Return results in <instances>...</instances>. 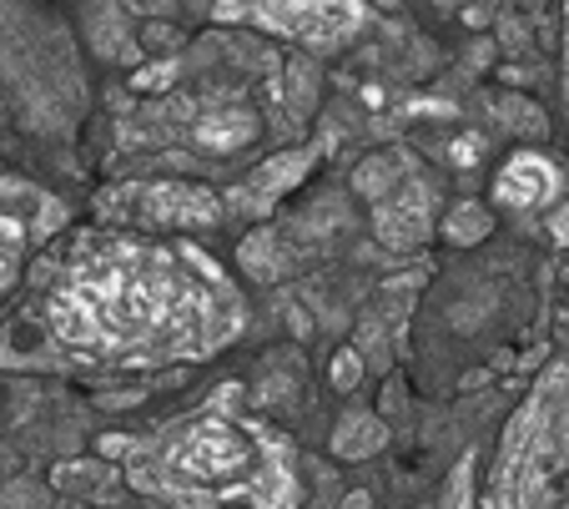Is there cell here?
<instances>
[{"mask_svg":"<svg viewBox=\"0 0 569 509\" xmlns=\"http://www.w3.org/2000/svg\"><path fill=\"white\" fill-rule=\"evenodd\" d=\"M559 81H565V101H569V0H565V46H559Z\"/></svg>","mask_w":569,"mask_h":509,"instance_id":"obj_10","label":"cell"},{"mask_svg":"<svg viewBox=\"0 0 569 509\" xmlns=\"http://www.w3.org/2000/svg\"><path fill=\"white\" fill-rule=\"evenodd\" d=\"M217 21H242L312 56H338L373 26L363 0H222Z\"/></svg>","mask_w":569,"mask_h":509,"instance_id":"obj_3","label":"cell"},{"mask_svg":"<svg viewBox=\"0 0 569 509\" xmlns=\"http://www.w3.org/2000/svg\"><path fill=\"white\" fill-rule=\"evenodd\" d=\"M312 167V152H292V157H272L268 167H258V172L248 177V182H237V192H232V207L237 212H268L272 202H278L282 192H288L292 182H298L302 172Z\"/></svg>","mask_w":569,"mask_h":509,"instance_id":"obj_8","label":"cell"},{"mask_svg":"<svg viewBox=\"0 0 569 509\" xmlns=\"http://www.w3.org/2000/svg\"><path fill=\"white\" fill-rule=\"evenodd\" d=\"M549 238H555V242H569V207L549 212Z\"/></svg>","mask_w":569,"mask_h":509,"instance_id":"obj_11","label":"cell"},{"mask_svg":"<svg viewBox=\"0 0 569 509\" xmlns=\"http://www.w3.org/2000/svg\"><path fill=\"white\" fill-rule=\"evenodd\" d=\"M137 495L167 505H292L298 475L278 429L242 413L202 409L127 445L121 465Z\"/></svg>","mask_w":569,"mask_h":509,"instance_id":"obj_2","label":"cell"},{"mask_svg":"<svg viewBox=\"0 0 569 509\" xmlns=\"http://www.w3.org/2000/svg\"><path fill=\"white\" fill-rule=\"evenodd\" d=\"M489 197H495V207H505V212H545V207H555L559 197H565V167L549 152L519 147L495 172Z\"/></svg>","mask_w":569,"mask_h":509,"instance_id":"obj_6","label":"cell"},{"mask_svg":"<svg viewBox=\"0 0 569 509\" xmlns=\"http://www.w3.org/2000/svg\"><path fill=\"white\" fill-rule=\"evenodd\" d=\"M117 212L131 228L157 232H192L222 222V197L197 182H131V192H117Z\"/></svg>","mask_w":569,"mask_h":509,"instance_id":"obj_4","label":"cell"},{"mask_svg":"<svg viewBox=\"0 0 569 509\" xmlns=\"http://www.w3.org/2000/svg\"><path fill=\"white\" fill-rule=\"evenodd\" d=\"M489 228H495V217H489V207L483 202H459L443 212V242H453V248H473V242L489 238Z\"/></svg>","mask_w":569,"mask_h":509,"instance_id":"obj_9","label":"cell"},{"mask_svg":"<svg viewBox=\"0 0 569 509\" xmlns=\"http://www.w3.org/2000/svg\"><path fill=\"white\" fill-rule=\"evenodd\" d=\"M36 323L56 353L101 369L207 363L248 323L232 272L182 232L76 228L36 278Z\"/></svg>","mask_w":569,"mask_h":509,"instance_id":"obj_1","label":"cell"},{"mask_svg":"<svg viewBox=\"0 0 569 509\" xmlns=\"http://www.w3.org/2000/svg\"><path fill=\"white\" fill-rule=\"evenodd\" d=\"M46 212V197H36L26 182H0V298L26 278V258L36 248V228Z\"/></svg>","mask_w":569,"mask_h":509,"instance_id":"obj_7","label":"cell"},{"mask_svg":"<svg viewBox=\"0 0 569 509\" xmlns=\"http://www.w3.org/2000/svg\"><path fill=\"white\" fill-rule=\"evenodd\" d=\"M192 117H187V141L207 157H237L258 147L262 137V111L252 107L242 91H202V97L187 101Z\"/></svg>","mask_w":569,"mask_h":509,"instance_id":"obj_5","label":"cell"}]
</instances>
